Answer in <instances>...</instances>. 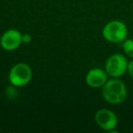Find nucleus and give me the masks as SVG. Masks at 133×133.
I'll use <instances>...</instances> for the list:
<instances>
[{"label": "nucleus", "mask_w": 133, "mask_h": 133, "mask_svg": "<svg viewBox=\"0 0 133 133\" xmlns=\"http://www.w3.org/2000/svg\"><path fill=\"white\" fill-rule=\"evenodd\" d=\"M127 87L118 78H112L102 87L103 98L108 103L112 105L122 103L127 98Z\"/></svg>", "instance_id": "obj_1"}, {"label": "nucleus", "mask_w": 133, "mask_h": 133, "mask_svg": "<svg viewBox=\"0 0 133 133\" xmlns=\"http://www.w3.org/2000/svg\"><path fill=\"white\" fill-rule=\"evenodd\" d=\"M102 35L110 43H121L128 37V28L120 20L109 21L104 26Z\"/></svg>", "instance_id": "obj_2"}, {"label": "nucleus", "mask_w": 133, "mask_h": 133, "mask_svg": "<svg viewBox=\"0 0 133 133\" xmlns=\"http://www.w3.org/2000/svg\"><path fill=\"white\" fill-rule=\"evenodd\" d=\"M32 78V69L26 63H17L11 68L8 79L14 87H24Z\"/></svg>", "instance_id": "obj_3"}, {"label": "nucleus", "mask_w": 133, "mask_h": 133, "mask_svg": "<svg viewBox=\"0 0 133 133\" xmlns=\"http://www.w3.org/2000/svg\"><path fill=\"white\" fill-rule=\"evenodd\" d=\"M129 61L124 55L116 53L108 57L105 63V70L111 78H120L128 72Z\"/></svg>", "instance_id": "obj_4"}, {"label": "nucleus", "mask_w": 133, "mask_h": 133, "mask_svg": "<svg viewBox=\"0 0 133 133\" xmlns=\"http://www.w3.org/2000/svg\"><path fill=\"white\" fill-rule=\"evenodd\" d=\"M95 121L100 129L113 132L118 125V117L109 109H98L95 114Z\"/></svg>", "instance_id": "obj_5"}, {"label": "nucleus", "mask_w": 133, "mask_h": 133, "mask_svg": "<svg viewBox=\"0 0 133 133\" xmlns=\"http://www.w3.org/2000/svg\"><path fill=\"white\" fill-rule=\"evenodd\" d=\"M22 44V34L17 29H8L0 38V45L3 49L12 51L17 49Z\"/></svg>", "instance_id": "obj_6"}, {"label": "nucleus", "mask_w": 133, "mask_h": 133, "mask_svg": "<svg viewBox=\"0 0 133 133\" xmlns=\"http://www.w3.org/2000/svg\"><path fill=\"white\" fill-rule=\"evenodd\" d=\"M108 73L105 69L94 68L88 72L86 76V83L91 88H100L108 81Z\"/></svg>", "instance_id": "obj_7"}, {"label": "nucleus", "mask_w": 133, "mask_h": 133, "mask_svg": "<svg viewBox=\"0 0 133 133\" xmlns=\"http://www.w3.org/2000/svg\"><path fill=\"white\" fill-rule=\"evenodd\" d=\"M122 44V49L127 57L133 58V39L126 38Z\"/></svg>", "instance_id": "obj_8"}, {"label": "nucleus", "mask_w": 133, "mask_h": 133, "mask_svg": "<svg viewBox=\"0 0 133 133\" xmlns=\"http://www.w3.org/2000/svg\"><path fill=\"white\" fill-rule=\"evenodd\" d=\"M128 73L129 75L133 78V59L129 62V66H128Z\"/></svg>", "instance_id": "obj_9"}, {"label": "nucleus", "mask_w": 133, "mask_h": 133, "mask_svg": "<svg viewBox=\"0 0 133 133\" xmlns=\"http://www.w3.org/2000/svg\"><path fill=\"white\" fill-rule=\"evenodd\" d=\"M31 39H32L31 36L28 35V34L22 35V43H29L31 41Z\"/></svg>", "instance_id": "obj_10"}]
</instances>
